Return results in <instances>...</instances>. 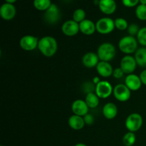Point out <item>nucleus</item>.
<instances>
[{
  "label": "nucleus",
  "mask_w": 146,
  "mask_h": 146,
  "mask_svg": "<svg viewBox=\"0 0 146 146\" xmlns=\"http://www.w3.org/2000/svg\"><path fill=\"white\" fill-rule=\"evenodd\" d=\"M38 48L42 55L50 58L56 54L58 51V42L54 37L45 36L41 37L38 41Z\"/></svg>",
  "instance_id": "nucleus-1"
},
{
  "label": "nucleus",
  "mask_w": 146,
  "mask_h": 146,
  "mask_svg": "<svg viewBox=\"0 0 146 146\" xmlns=\"http://www.w3.org/2000/svg\"><path fill=\"white\" fill-rule=\"evenodd\" d=\"M118 48L120 51L125 55L135 54L138 48V42L135 36L127 35L122 37L118 41Z\"/></svg>",
  "instance_id": "nucleus-2"
},
{
  "label": "nucleus",
  "mask_w": 146,
  "mask_h": 146,
  "mask_svg": "<svg viewBox=\"0 0 146 146\" xmlns=\"http://www.w3.org/2000/svg\"><path fill=\"white\" fill-rule=\"evenodd\" d=\"M97 54L100 61L109 62L115 58L116 49L115 46L111 43L104 42L98 46Z\"/></svg>",
  "instance_id": "nucleus-3"
},
{
  "label": "nucleus",
  "mask_w": 146,
  "mask_h": 146,
  "mask_svg": "<svg viewBox=\"0 0 146 146\" xmlns=\"http://www.w3.org/2000/svg\"><path fill=\"white\" fill-rule=\"evenodd\" d=\"M143 123L142 115L138 113H133L128 115L125 119V125L129 132L135 133L139 131Z\"/></svg>",
  "instance_id": "nucleus-4"
},
{
  "label": "nucleus",
  "mask_w": 146,
  "mask_h": 146,
  "mask_svg": "<svg viewBox=\"0 0 146 146\" xmlns=\"http://www.w3.org/2000/svg\"><path fill=\"white\" fill-rule=\"evenodd\" d=\"M97 32L103 35L111 34L115 29L114 20L110 17H103L96 23Z\"/></svg>",
  "instance_id": "nucleus-5"
},
{
  "label": "nucleus",
  "mask_w": 146,
  "mask_h": 146,
  "mask_svg": "<svg viewBox=\"0 0 146 146\" xmlns=\"http://www.w3.org/2000/svg\"><path fill=\"white\" fill-rule=\"evenodd\" d=\"M113 92V87L108 81H101L96 85L95 93L98 98L106 99L109 98Z\"/></svg>",
  "instance_id": "nucleus-6"
},
{
  "label": "nucleus",
  "mask_w": 146,
  "mask_h": 146,
  "mask_svg": "<svg viewBox=\"0 0 146 146\" xmlns=\"http://www.w3.org/2000/svg\"><path fill=\"white\" fill-rule=\"evenodd\" d=\"M113 95L117 101L120 102H126L131 98V91L125 85V84H119L113 88Z\"/></svg>",
  "instance_id": "nucleus-7"
},
{
  "label": "nucleus",
  "mask_w": 146,
  "mask_h": 146,
  "mask_svg": "<svg viewBox=\"0 0 146 146\" xmlns=\"http://www.w3.org/2000/svg\"><path fill=\"white\" fill-rule=\"evenodd\" d=\"M39 38L33 35H25L19 40V46L26 51H34L38 48Z\"/></svg>",
  "instance_id": "nucleus-8"
},
{
  "label": "nucleus",
  "mask_w": 146,
  "mask_h": 146,
  "mask_svg": "<svg viewBox=\"0 0 146 146\" xmlns=\"http://www.w3.org/2000/svg\"><path fill=\"white\" fill-rule=\"evenodd\" d=\"M137 66L138 64L135 61V57L134 56H133L131 55H125L121 58V63H120V67L127 75L133 74V72L136 69Z\"/></svg>",
  "instance_id": "nucleus-9"
},
{
  "label": "nucleus",
  "mask_w": 146,
  "mask_h": 146,
  "mask_svg": "<svg viewBox=\"0 0 146 146\" xmlns=\"http://www.w3.org/2000/svg\"><path fill=\"white\" fill-rule=\"evenodd\" d=\"M44 19L48 24H55L60 20L61 18V13L57 5L55 4H51V7L44 13Z\"/></svg>",
  "instance_id": "nucleus-10"
},
{
  "label": "nucleus",
  "mask_w": 146,
  "mask_h": 146,
  "mask_svg": "<svg viewBox=\"0 0 146 146\" xmlns=\"http://www.w3.org/2000/svg\"><path fill=\"white\" fill-rule=\"evenodd\" d=\"M61 31L67 36H74L80 31L79 24L73 19L67 20L61 26Z\"/></svg>",
  "instance_id": "nucleus-11"
},
{
  "label": "nucleus",
  "mask_w": 146,
  "mask_h": 146,
  "mask_svg": "<svg viewBox=\"0 0 146 146\" xmlns=\"http://www.w3.org/2000/svg\"><path fill=\"white\" fill-rule=\"evenodd\" d=\"M71 111L74 114L84 117L88 113L89 108L86 103L85 100H75L71 104Z\"/></svg>",
  "instance_id": "nucleus-12"
},
{
  "label": "nucleus",
  "mask_w": 146,
  "mask_h": 146,
  "mask_svg": "<svg viewBox=\"0 0 146 146\" xmlns=\"http://www.w3.org/2000/svg\"><path fill=\"white\" fill-rule=\"evenodd\" d=\"M17 9L14 4L4 3L0 7V16L5 21H10L15 17Z\"/></svg>",
  "instance_id": "nucleus-13"
},
{
  "label": "nucleus",
  "mask_w": 146,
  "mask_h": 146,
  "mask_svg": "<svg viewBox=\"0 0 146 146\" xmlns=\"http://www.w3.org/2000/svg\"><path fill=\"white\" fill-rule=\"evenodd\" d=\"M125 85L131 91H137L141 88L143 84L139 76L135 74H128L125 79Z\"/></svg>",
  "instance_id": "nucleus-14"
},
{
  "label": "nucleus",
  "mask_w": 146,
  "mask_h": 146,
  "mask_svg": "<svg viewBox=\"0 0 146 146\" xmlns=\"http://www.w3.org/2000/svg\"><path fill=\"white\" fill-rule=\"evenodd\" d=\"M99 9L106 15H111L117 9V4L115 0H99Z\"/></svg>",
  "instance_id": "nucleus-15"
},
{
  "label": "nucleus",
  "mask_w": 146,
  "mask_h": 146,
  "mask_svg": "<svg viewBox=\"0 0 146 146\" xmlns=\"http://www.w3.org/2000/svg\"><path fill=\"white\" fill-rule=\"evenodd\" d=\"M99 62L100 59L97 53L87 52L82 57V64L86 68H96Z\"/></svg>",
  "instance_id": "nucleus-16"
},
{
  "label": "nucleus",
  "mask_w": 146,
  "mask_h": 146,
  "mask_svg": "<svg viewBox=\"0 0 146 146\" xmlns=\"http://www.w3.org/2000/svg\"><path fill=\"white\" fill-rule=\"evenodd\" d=\"M96 68L98 75L103 78H108L113 76V72L114 70L112 65L109 62L102 61H100Z\"/></svg>",
  "instance_id": "nucleus-17"
},
{
  "label": "nucleus",
  "mask_w": 146,
  "mask_h": 146,
  "mask_svg": "<svg viewBox=\"0 0 146 146\" xmlns=\"http://www.w3.org/2000/svg\"><path fill=\"white\" fill-rule=\"evenodd\" d=\"M79 28L80 32L86 36L93 35L96 31V27L95 23L91 20L87 19L80 23Z\"/></svg>",
  "instance_id": "nucleus-18"
},
{
  "label": "nucleus",
  "mask_w": 146,
  "mask_h": 146,
  "mask_svg": "<svg viewBox=\"0 0 146 146\" xmlns=\"http://www.w3.org/2000/svg\"><path fill=\"white\" fill-rule=\"evenodd\" d=\"M103 115L106 119L113 120L118 115V108L113 103H106L103 107Z\"/></svg>",
  "instance_id": "nucleus-19"
},
{
  "label": "nucleus",
  "mask_w": 146,
  "mask_h": 146,
  "mask_svg": "<svg viewBox=\"0 0 146 146\" xmlns=\"http://www.w3.org/2000/svg\"><path fill=\"white\" fill-rule=\"evenodd\" d=\"M68 123L70 128L74 131H80L83 129L86 125L84 117L75 115V114L69 117Z\"/></svg>",
  "instance_id": "nucleus-20"
},
{
  "label": "nucleus",
  "mask_w": 146,
  "mask_h": 146,
  "mask_svg": "<svg viewBox=\"0 0 146 146\" xmlns=\"http://www.w3.org/2000/svg\"><path fill=\"white\" fill-rule=\"evenodd\" d=\"M134 57L138 66L146 68V47L138 48L134 54Z\"/></svg>",
  "instance_id": "nucleus-21"
},
{
  "label": "nucleus",
  "mask_w": 146,
  "mask_h": 146,
  "mask_svg": "<svg viewBox=\"0 0 146 146\" xmlns=\"http://www.w3.org/2000/svg\"><path fill=\"white\" fill-rule=\"evenodd\" d=\"M85 101L89 108H96L100 103V98L96 93H90L86 94L85 98Z\"/></svg>",
  "instance_id": "nucleus-22"
},
{
  "label": "nucleus",
  "mask_w": 146,
  "mask_h": 146,
  "mask_svg": "<svg viewBox=\"0 0 146 146\" xmlns=\"http://www.w3.org/2000/svg\"><path fill=\"white\" fill-rule=\"evenodd\" d=\"M53 3L51 0H34V7L38 11H46Z\"/></svg>",
  "instance_id": "nucleus-23"
},
{
  "label": "nucleus",
  "mask_w": 146,
  "mask_h": 146,
  "mask_svg": "<svg viewBox=\"0 0 146 146\" xmlns=\"http://www.w3.org/2000/svg\"><path fill=\"white\" fill-rule=\"evenodd\" d=\"M135 141H136V136L135 133L128 131L123 137V143L125 146H133L135 143Z\"/></svg>",
  "instance_id": "nucleus-24"
},
{
  "label": "nucleus",
  "mask_w": 146,
  "mask_h": 146,
  "mask_svg": "<svg viewBox=\"0 0 146 146\" xmlns=\"http://www.w3.org/2000/svg\"><path fill=\"white\" fill-rule=\"evenodd\" d=\"M86 14L83 9H77L73 13L72 19L75 21L76 22L80 24L84 20L86 19Z\"/></svg>",
  "instance_id": "nucleus-25"
},
{
  "label": "nucleus",
  "mask_w": 146,
  "mask_h": 146,
  "mask_svg": "<svg viewBox=\"0 0 146 146\" xmlns=\"http://www.w3.org/2000/svg\"><path fill=\"white\" fill-rule=\"evenodd\" d=\"M114 23H115V29L120 31H125L128 29V27L129 26L127 20L122 17H118L115 19L114 20Z\"/></svg>",
  "instance_id": "nucleus-26"
},
{
  "label": "nucleus",
  "mask_w": 146,
  "mask_h": 146,
  "mask_svg": "<svg viewBox=\"0 0 146 146\" xmlns=\"http://www.w3.org/2000/svg\"><path fill=\"white\" fill-rule=\"evenodd\" d=\"M135 16L141 21H146V5L139 4L135 9Z\"/></svg>",
  "instance_id": "nucleus-27"
},
{
  "label": "nucleus",
  "mask_w": 146,
  "mask_h": 146,
  "mask_svg": "<svg viewBox=\"0 0 146 146\" xmlns=\"http://www.w3.org/2000/svg\"><path fill=\"white\" fill-rule=\"evenodd\" d=\"M136 38L138 44H141L142 46L146 47V27L140 29L136 36Z\"/></svg>",
  "instance_id": "nucleus-28"
},
{
  "label": "nucleus",
  "mask_w": 146,
  "mask_h": 146,
  "mask_svg": "<svg viewBox=\"0 0 146 146\" xmlns=\"http://www.w3.org/2000/svg\"><path fill=\"white\" fill-rule=\"evenodd\" d=\"M95 89L96 85L91 81H86L82 85V91L86 94L90 93H95Z\"/></svg>",
  "instance_id": "nucleus-29"
},
{
  "label": "nucleus",
  "mask_w": 146,
  "mask_h": 146,
  "mask_svg": "<svg viewBox=\"0 0 146 146\" xmlns=\"http://www.w3.org/2000/svg\"><path fill=\"white\" fill-rule=\"evenodd\" d=\"M139 26L137 24H135V23H133V24H129L128 27V35L132 36H135L138 34V31L140 30Z\"/></svg>",
  "instance_id": "nucleus-30"
},
{
  "label": "nucleus",
  "mask_w": 146,
  "mask_h": 146,
  "mask_svg": "<svg viewBox=\"0 0 146 146\" xmlns=\"http://www.w3.org/2000/svg\"><path fill=\"white\" fill-rule=\"evenodd\" d=\"M140 3V0H122V4L124 7L131 8L135 7Z\"/></svg>",
  "instance_id": "nucleus-31"
},
{
  "label": "nucleus",
  "mask_w": 146,
  "mask_h": 146,
  "mask_svg": "<svg viewBox=\"0 0 146 146\" xmlns=\"http://www.w3.org/2000/svg\"><path fill=\"white\" fill-rule=\"evenodd\" d=\"M124 74H125V73L121 69V67H118V68H114L113 72V76L116 79H120L123 76Z\"/></svg>",
  "instance_id": "nucleus-32"
},
{
  "label": "nucleus",
  "mask_w": 146,
  "mask_h": 146,
  "mask_svg": "<svg viewBox=\"0 0 146 146\" xmlns=\"http://www.w3.org/2000/svg\"><path fill=\"white\" fill-rule=\"evenodd\" d=\"M84 122H85V124L87 125H91L94 124V117L92 114L88 113L86 114V115L84 116Z\"/></svg>",
  "instance_id": "nucleus-33"
},
{
  "label": "nucleus",
  "mask_w": 146,
  "mask_h": 146,
  "mask_svg": "<svg viewBox=\"0 0 146 146\" xmlns=\"http://www.w3.org/2000/svg\"><path fill=\"white\" fill-rule=\"evenodd\" d=\"M139 76L140 78H141V81H142V84H143V85L146 86V68L144 69L143 71H141Z\"/></svg>",
  "instance_id": "nucleus-34"
},
{
  "label": "nucleus",
  "mask_w": 146,
  "mask_h": 146,
  "mask_svg": "<svg viewBox=\"0 0 146 146\" xmlns=\"http://www.w3.org/2000/svg\"><path fill=\"white\" fill-rule=\"evenodd\" d=\"M100 81H101V80H100L99 77H98V76H95L94 78H93V80H92V82L94 83L95 85L98 84V83L100 82Z\"/></svg>",
  "instance_id": "nucleus-35"
},
{
  "label": "nucleus",
  "mask_w": 146,
  "mask_h": 146,
  "mask_svg": "<svg viewBox=\"0 0 146 146\" xmlns=\"http://www.w3.org/2000/svg\"><path fill=\"white\" fill-rule=\"evenodd\" d=\"M17 1V0H5L6 3H9V4H14Z\"/></svg>",
  "instance_id": "nucleus-36"
},
{
  "label": "nucleus",
  "mask_w": 146,
  "mask_h": 146,
  "mask_svg": "<svg viewBox=\"0 0 146 146\" xmlns=\"http://www.w3.org/2000/svg\"><path fill=\"white\" fill-rule=\"evenodd\" d=\"M140 4L146 5V0H140Z\"/></svg>",
  "instance_id": "nucleus-37"
},
{
  "label": "nucleus",
  "mask_w": 146,
  "mask_h": 146,
  "mask_svg": "<svg viewBox=\"0 0 146 146\" xmlns=\"http://www.w3.org/2000/svg\"><path fill=\"white\" fill-rule=\"evenodd\" d=\"M74 146H87L86 145V144H84V143H77V144H76Z\"/></svg>",
  "instance_id": "nucleus-38"
},
{
  "label": "nucleus",
  "mask_w": 146,
  "mask_h": 146,
  "mask_svg": "<svg viewBox=\"0 0 146 146\" xmlns=\"http://www.w3.org/2000/svg\"><path fill=\"white\" fill-rule=\"evenodd\" d=\"M1 146H4V145H1Z\"/></svg>",
  "instance_id": "nucleus-39"
}]
</instances>
